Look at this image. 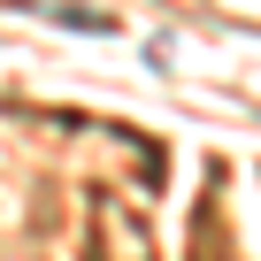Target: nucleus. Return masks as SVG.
I'll return each instance as SVG.
<instances>
[{
  "mask_svg": "<svg viewBox=\"0 0 261 261\" xmlns=\"http://www.w3.org/2000/svg\"><path fill=\"white\" fill-rule=\"evenodd\" d=\"M54 16H62L69 31H92V39H108V31H115V23H108V16H92V8H54Z\"/></svg>",
  "mask_w": 261,
  "mask_h": 261,
  "instance_id": "nucleus-1",
  "label": "nucleus"
}]
</instances>
